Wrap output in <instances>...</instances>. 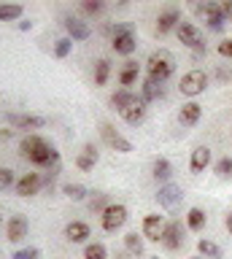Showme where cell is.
<instances>
[{
    "instance_id": "5b68a950",
    "label": "cell",
    "mask_w": 232,
    "mask_h": 259,
    "mask_svg": "<svg viewBox=\"0 0 232 259\" xmlns=\"http://www.w3.org/2000/svg\"><path fill=\"white\" fill-rule=\"evenodd\" d=\"M175 35H178V40H181L183 46L195 49V54H197V57H200V54L205 57V44H203V32L197 30V24H192V22H181V24H178V30H175Z\"/></svg>"
},
{
    "instance_id": "ac0fdd59",
    "label": "cell",
    "mask_w": 232,
    "mask_h": 259,
    "mask_svg": "<svg viewBox=\"0 0 232 259\" xmlns=\"http://www.w3.org/2000/svg\"><path fill=\"white\" fill-rule=\"evenodd\" d=\"M208 165H211V149H208V146H197V149L192 151V159H189L192 173H203Z\"/></svg>"
},
{
    "instance_id": "1f68e13d",
    "label": "cell",
    "mask_w": 232,
    "mask_h": 259,
    "mask_svg": "<svg viewBox=\"0 0 232 259\" xmlns=\"http://www.w3.org/2000/svg\"><path fill=\"white\" fill-rule=\"evenodd\" d=\"M70 49H73V40H70L68 35L54 40V57H60V60H65V57L70 54Z\"/></svg>"
},
{
    "instance_id": "d590c367",
    "label": "cell",
    "mask_w": 232,
    "mask_h": 259,
    "mask_svg": "<svg viewBox=\"0 0 232 259\" xmlns=\"http://www.w3.org/2000/svg\"><path fill=\"white\" fill-rule=\"evenodd\" d=\"M108 205H111L108 194H95V197L89 200V210H92V213H100V216H103V210H106Z\"/></svg>"
},
{
    "instance_id": "9a60e30c",
    "label": "cell",
    "mask_w": 232,
    "mask_h": 259,
    "mask_svg": "<svg viewBox=\"0 0 232 259\" xmlns=\"http://www.w3.org/2000/svg\"><path fill=\"white\" fill-rule=\"evenodd\" d=\"M122 119L127 121V124H132V127L143 124V119H146V100H143V97H138V100H135L130 108L122 111Z\"/></svg>"
},
{
    "instance_id": "d6a6232c",
    "label": "cell",
    "mask_w": 232,
    "mask_h": 259,
    "mask_svg": "<svg viewBox=\"0 0 232 259\" xmlns=\"http://www.w3.org/2000/svg\"><path fill=\"white\" fill-rule=\"evenodd\" d=\"M62 192H65L70 200H76V202L86 197V186H81V184H65V186H62Z\"/></svg>"
},
{
    "instance_id": "603a6c76",
    "label": "cell",
    "mask_w": 232,
    "mask_h": 259,
    "mask_svg": "<svg viewBox=\"0 0 232 259\" xmlns=\"http://www.w3.org/2000/svg\"><path fill=\"white\" fill-rule=\"evenodd\" d=\"M200 116H203V108H200L197 103H187V105H181V113H178V119H181V124H187V127H195Z\"/></svg>"
},
{
    "instance_id": "7402d4cb",
    "label": "cell",
    "mask_w": 232,
    "mask_h": 259,
    "mask_svg": "<svg viewBox=\"0 0 232 259\" xmlns=\"http://www.w3.org/2000/svg\"><path fill=\"white\" fill-rule=\"evenodd\" d=\"M65 238L70 243H84L86 238H89V224H84V222H70L65 227Z\"/></svg>"
},
{
    "instance_id": "bcb514c9",
    "label": "cell",
    "mask_w": 232,
    "mask_h": 259,
    "mask_svg": "<svg viewBox=\"0 0 232 259\" xmlns=\"http://www.w3.org/2000/svg\"><path fill=\"white\" fill-rule=\"evenodd\" d=\"M151 259H159V256H151Z\"/></svg>"
},
{
    "instance_id": "b9f144b4",
    "label": "cell",
    "mask_w": 232,
    "mask_h": 259,
    "mask_svg": "<svg viewBox=\"0 0 232 259\" xmlns=\"http://www.w3.org/2000/svg\"><path fill=\"white\" fill-rule=\"evenodd\" d=\"M221 14H224V16H229V14H232V0H227V3H221Z\"/></svg>"
},
{
    "instance_id": "ab89813d",
    "label": "cell",
    "mask_w": 232,
    "mask_h": 259,
    "mask_svg": "<svg viewBox=\"0 0 232 259\" xmlns=\"http://www.w3.org/2000/svg\"><path fill=\"white\" fill-rule=\"evenodd\" d=\"M216 81H232V68H216Z\"/></svg>"
},
{
    "instance_id": "cb8c5ba5",
    "label": "cell",
    "mask_w": 232,
    "mask_h": 259,
    "mask_svg": "<svg viewBox=\"0 0 232 259\" xmlns=\"http://www.w3.org/2000/svg\"><path fill=\"white\" fill-rule=\"evenodd\" d=\"M170 176H173L170 159L157 157V159H154V178H157V181H162V184H170Z\"/></svg>"
},
{
    "instance_id": "4316f807",
    "label": "cell",
    "mask_w": 232,
    "mask_h": 259,
    "mask_svg": "<svg viewBox=\"0 0 232 259\" xmlns=\"http://www.w3.org/2000/svg\"><path fill=\"white\" fill-rule=\"evenodd\" d=\"M124 248L130 251L132 256H141V254H143V235L127 232V235H124Z\"/></svg>"
},
{
    "instance_id": "484cf974",
    "label": "cell",
    "mask_w": 232,
    "mask_h": 259,
    "mask_svg": "<svg viewBox=\"0 0 232 259\" xmlns=\"http://www.w3.org/2000/svg\"><path fill=\"white\" fill-rule=\"evenodd\" d=\"M187 227L192 232H200L205 227V210L203 208H189V213H187Z\"/></svg>"
},
{
    "instance_id": "f6af8a7d",
    "label": "cell",
    "mask_w": 232,
    "mask_h": 259,
    "mask_svg": "<svg viewBox=\"0 0 232 259\" xmlns=\"http://www.w3.org/2000/svg\"><path fill=\"white\" fill-rule=\"evenodd\" d=\"M0 224H3V216H0Z\"/></svg>"
},
{
    "instance_id": "e575fe53",
    "label": "cell",
    "mask_w": 232,
    "mask_h": 259,
    "mask_svg": "<svg viewBox=\"0 0 232 259\" xmlns=\"http://www.w3.org/2000/svg\"><path fill=\"white\" fill-rule=\"evenodd\" d=\"M11 186H17V178H14V170H11V167H0V192L11 189Z\"/></svg>"
},
{
    "instance_id": "9c48e42d",
    "label": "cell",
    "mask_w": 232,
    "mask_h": 259,
    "mask_svg": "<svg viewBox=\"0 0 232 259\" xmlns=\"http://www.w3.org/2000/svg\"><path fill=\"white\" fill-rule=\"evenodd\" d=\"M181 200H183V192H181L178 184H162V186H159L157 202H159L162 208H175Z\"/></svg>"
},
{
    "instance_id": "3957f363",
    "label": "cell",
    "mask_w": 232,
    "mask_h": 259,
    "mask_svg": "<svg viewBox=\"0 0 232 259\" xmlns=\"http://www.w3.org/2000/svg\"><path fill=\"white\" fill-rule=\"evenodd\" d=\"M111 46H114L116 54H124V57H130L135 49H138L130 22H122V24H114V27H111Z\"/></svg>"
},
{
    "instance_id": "60d3db41",
    "label": "cell",
    "mask_w": 232,
    "mask_h": 259,
    "mask_svg": "<svg viewBox=\"0 0 232 259\" xmlns=\"http://www.w3.org/2000/svg\"><path fill=\"white\" fill-rule=\"evenodd\" d=\"M219 54L221 57H232V38H224L219 44Z\"/></svg>"
},
{
    "instance_id": "4fadbf2b",
    "label": "cell",
    "mask_w": 232,
    "mask_h": 259,
    "mask_svg": "<svg viewBox=\"0 0 232 259\" xmlns=\"http://www.w3.org/2000/svg\"><path fill=\"white\" fill-rule=\"evenodd\" d=\"M27 230H30L27 219L22 216V213H17V216H11V219H9L6 235H9V240H11V243H19V240H25V238H27Z\"/></svg>"
},
{
    "instance_id": "d4e9b609",
    "label": "cell",
    "mask_w": 232,
    "mask_h": 259,
    "mask_svg": "<svg viewBox=\"0 0 232 259\" xmlns=\"http://www.w3.org/2000/svg\"><path fill=\"white\" fill-rule=\"evenodd\" d=\"M138 73H141L138 62H127L124 68H122V73H119V84H122L124 89H127V87H132L135 81H138Z\"/></svg>"
},
{
    "instance_id": "2e32d148",
    "label": "cell",
    "mask_w": 232,
    "mask_h": 259,
    "mask_svg": "<svg viewBox=\"0 0 232 259\" xmlns=\"http://www.w3.org/2000/svg\"><path fill=\"white\" fill-rule=\"evenodd\" d=\"M165 81H159V78H151V76H146L143 78V87H141V97L146 103H151V100H159V97H165Z\"/></svg>"
},
{
    "instance_id": "ffe728a7",
    "label": "cell",
    "mask_w": 232,
    "mask_h": 259,
    "mask_svg": "<svg viewBox=\"0 0 232 259\" xmlns=\"http://www.w3.org/2000/svg\"><path fill=\"white\" fill-rule=\"evenodd\" d=\"M192 11L203 19H213V16H224L221 14V3H213V0H203V3H192Z\"/></svg>"
},
{
    "instance_id": "277c9868",
    "label": "cell",
    "mask_w": 232,
    "mask_h": 259,
    "mask_svg": "<svg viewBox=\"0 0 232 259\" xmlns=\"http://www.w3.org/2000/svg\"><path fill=\"white\" fill-rule=\"evenodd\" d=\"M205 87H208V76H205V70H189V73H183L181 76V95H187V97H197V95H203L205 92Z\"/></svg>"
},
{
    "instance_id": "83f0119b",
    "label": "cell",
    "mask_w": 232,
    "mask_h": 259,
    "mask_svg": "<svg viewBox=\"0 0 232 259\" xmlns=\"http://www.w3.org/2000/svg\"><path fill=\"white\" fill-rule=\"evenodd\" d=\"M197 251L203 259H221V248L213 240H197Z\"/></svg>"
},
{
    "instance_id": "8fae6325",
    "label": "cell",
    "mask_w": 232,
    "mask_h": 259,
    "mask_svg": "<svg viewBox=\"0 0 232 259\" xmlns=\"http://www.w3.org/2000/svg\"><path fill=\"white\" fill-rule=\"evenodd\" d=\"M41 186H43V176L41 173H25L17 181V194L19 197H33V194H38Z\"/></svg>"
},
{
    "instance_id": "7a4b0ae2",
    "label": "cell",
    "mask_w": 232,
    "mask_h": 259,
    "mask_svg": "<svg viewBox=\"0 0 232 259\" xmlns=\"http://www.w3.org/2000/svg\"><path fill=\"white\" fill-rule=\"evenodd\" d=\"M146 68H149V76L151 78L167 81V78L173 76V70H175V57H173V52H167V49H157V52L149 54Z\"/></svg>"
},
{
    "instance_id": "f1b7e54d",
    "label": "cell",
    "mask_w": 232,
    "mask_h": 259,
    "mask_svg": "<svg viewBox=\"0 0 232 259\" xmlns=\"http://www.w3.org/2000/svg\"><path fill=\"white\" fill-rule=\"evenodd\" d=\"M22 14H25V8L19 3H3L0 6V22H14V19H19Z\"/></svg>"
},
{
    "instance_id": "5bb4252c",
    "label": "cell",
    "mask_w": 232,
    "mask_h": 259,
    "mask_svg": "<svg viewBox=\"0 0 232 259\" xmlns=\"http://www.w3.org/2000/svg\"><path fill=\"white\" fill-rule=\"evenodd\" d=\"M9 124L11 127H25V130H38L46 124L43 116H35V113H9Z\"/></svg>"
},
{
    "instance_id": "8d00e7d4",
    "label": "cell",
    "mask_w": 232,
    "mask_h": 259,
    "mask_svg": "<svg viewBox=\"0 0 232 259\" xmlns=\"http://www.w3.org/2000/svg\"><path fill=\"white\" fill-rule=\"evenodd\" d=\"M81 8L86 14H103V11H106V3H103V0H95V3H92V0H86V3H81Z\"/></svg>"
},
{
    "instance_id": "f35d334b",
    "label": "cell",
    "mask_w": 232,
    "mask_h": 259,
    "mask_svg": "<svg viewBox=\"0 0 232 259\" xmlns=\"http://www.w3.org/2000/svg\"><path fill=\"white\" fill-rule=\"evenodd\" d=\"M224 24H227V16H213V19H208V27H211L213 32H221Z\"/></svg>"
},
{
    "instance_id": "e0dca14e",
    "label": "cell",
    "mask_w": 232,
    "mask_h": 259,
    "mask_svg": "<svg viewBox=\"0 0 232 259\" xmlns=\"http://www.w3.org/2000/svg\"><path fill=\"white\" fill-rule=\"evenodd\" d=\"M65 30H68V38L70 40H86V38L92 35L89 24L81 22V19H76V16H68V19H65Z\"/></svg>"
},
{
    "instance_id": "30bf717a",
    "label": "cell",
    "mask_w": 232,
    "mask_h": 259,
    "mask_svg": "<svg viewBox=\"0 0 232 259\" xmlns=\"http://www.w3.org/2000/svg\"><path fill=\"white\" fill-rule=\"evenodd\" d=\"M165 224L167 222L159 213H149L146 219H143V238L159 243V240H162V232H165Z\"/></svg>"
},
{
    "instance_id": "ee69618b",
    "label": "cell",
    "mask_w": 232,
    "mask_h": 259,
    "mask_svg": "<svg viewBox=\"0 0 232 259\" xmlns=\"http://www.w3.org/2000/svg\"><path fill=\"white\" fill-rule=\"evenodd\" d=\"M192 259H203V256H192Z\"/></svg>"
},
{
    "instance_id": "7c38bea8",
    "label": "cell",
    "mask_w": 232,
    "mask_h": 259,
    "mask_svg": "<svg viewBox=\"0 0 232 259\" xmlns=\"http://www.w3.org/2000/svg\"><path fill=\"white\" fill-rule=\"evenodd\" d=\"M178 24H181V11L178 8H165V11L159 14V19H157V32L159 35H167L170 30H178Z\"/></svg>"
},
{
    "instance_id": "44dd1931",
    "label": "cell",
    "mask_w": 232,
    "mask_h": 259,
    "mask_svg": "<svg viewBox=\"0 0 232 259\" xmlns=\"http://www.w3.org/2000/svg\"><path fill=\"white\" fill-rule=\"evenodd\" d=\"M141 95H135V92H130V89H116L114 95H111V105H114V108L122 113L124 108H130V105L138 100Z\"/></svg>"
},
{
    "instance_id": "6da1fadb",
    "label": "cell",
    "mask_w": 232,
    "mask_h": 259,
    "mask_svg": "<svg viewBox=\"0 0 232 259\" xmlns=\"http://www.w3.org/2000/svg\"><path fill=\"white\" fill-rule=\"evenodd\" d=\"M19 151H22V157L30 159L33 165H41V167L60 165V151L46 143L41 135H25L19 143Z\"/></svg>"
},
{
    "instance_id": "ba28073f",
    "label": "cell",
    "mask_w": 232,
    "mask_h": 259,
    "mask_svg": "<svg viewBox=\"0 0 232 259\" xmlns=\"http://www.w3.org/2000/svg\"><path fill=\"white\" fill-rule=\"evenodd\" d=\"M183 235H187V230L181 227V222H175V219H173V222L165 224V232H162V240H159V243H162L167 251H175V248L183 246Z\"/></svg>"
},
{
    "instance_id": "52a82bcc",
    "label": "cell",
    "mask_w": 232,
    "mask_h": 259,
    "mask_svg": "<svg viewBox=\"0 0 232 259\" xmlns=\"http://www.w3.org/2000/svg\"><path fill=\"white\" fill-rule=\"evenodd\" d=\"M100 135H103V141H106L114 151H119V154H130L132 151V143L127 141L124 135H119L116 127L108 124V121H103V124H100Z\"/></svg>"
},
{
    "instance_id": "7bdbcfd3",
    "label": "cell",
    "mask_w": 232,
    "mask_h": 259,
    "mask_svg": "<svg viewBox=\"0 0 232 259\" xmlns=\"http://www.w3.org/2000/svg\"><path fill=\"white\" fill-rule=\"evenodd\" d=\"M227 232H229V235H232V213H229V216H227Z\"/></svg>"
},
{
    "instance_id": "4dcf8cb0",
    "label": "cell",
    "mask_w": 232,
    "mask_h": 259,
    "mask_svg": "<svg viewBox=\"0 0 232 259\" xmlns=\"http://www.w3.org/2000/svg\"><path fill=\"white\" fill-rule=\"evenodd\" d=\"M84 259H108V248L103 243H86Z\"/></svg>"
},
{
    "instance_id": "f546056e",
    "label": "cell",
    "mask_w": 232,
    "mask_h": 259,
    "mask_svg": "<svg viewBox=\"0 0 232 259\" xmlns=\"http://www.w3.org/2000/svg\"><path fill=\"white\" fill-rule=\"evenodd\" d=\"M108 76H111V62L108 60H98V62H95V84L106 87L108 84Z\"/></svg>"
},
{
    "instance_id": "74e56055",
    "label": "cell",
    "mask_w": 232,
    "mask_h": 259,
    "mask_svg": "<svg viewBox=\"0 0 232 259\" xmlns=\"http://www.w3.org/2000/svg\"><path fill=\"white\" fill-rule=\"evenodd\" d=\"M38 256H41V251H38V248H22L11 259H38Z\"/></svg>"
},
{
    "instance_id": "8992f818",
    "label": "cell",
    "mask_w": 232,
    "mask_h": 259,
    "mask_svg": "<svg viewBox=\"0 0 232 259\" xmlns=\"http://www.w3.org/2000/svg\"><path fill=\"white\" fill-rule=\"evenodd\" d=\"M124 222H127V208L122 205V202H111L100 216V224H103L106 232H116L119 227H124Z\"/></svg>"
},
{
    "instance_id": "d6986e66",
    "label": "cell",
    "mask_w": 232,
    "mask_h": 259,
    "mask_svg": "<svg viewBox=\"0 0 232 259\" xmlns=\"http://www.w3.org/2000/svg\"><path fill=\"white\" fill-rule=\"evenodd\" d=\"M98 159H100V154H98V149H95V143H86L81 149V154L76 157V165L81 170H92L95 165H98Z\"/></svg>"
},
{
    "instance_id": "836d02e7",
    "label": "cell",
    "mask_w": 232,
    "mask_h": 259,
    "mask_svg": "<svg viewBox=\"0 0 232 259\" xmlns=\"http://www.w3.org/2000/svg\"><path fill=\"white\" fill-rule=\"evenodd\" d=\"M213 170H216V176H219V178H232V157H221L213 165Z\"/></svg>"
}]
</instances>
